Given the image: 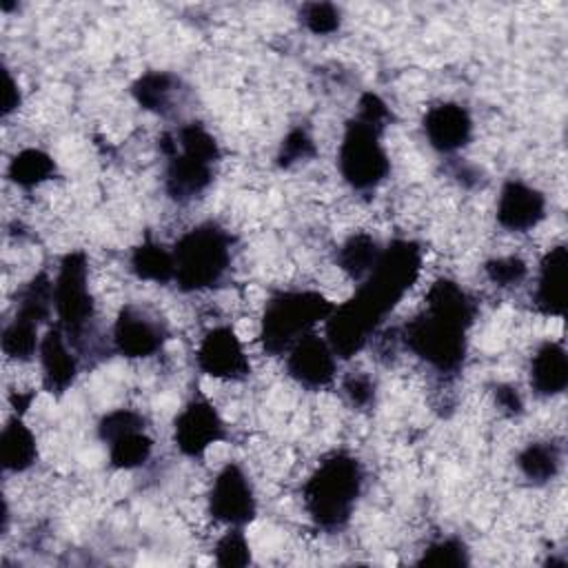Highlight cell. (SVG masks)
Segmentation results:
<instances>
[{
	"label": "cell",
	"mask_w": 568,
	"mask_h": 568,
	"mask_svg": "<svg viewBox=\"0 0 568 568\" xmlns=\"http://www.w3.org/2000/svg\"><path fill=\"white\" fill-rule=\"evenodd\" d=\"M475 304L453 280H437L426 293V311L402 328V342L439 373H455L466 357V333Z\"/></svg>",
	"instance_id": "1"
},
{
	"label": "cell",
	"mask_w": 568,
	"mask_h": 568,
	"mask_svg": "<svg viewBox=\"0 0 568 568\" xmlns=\"http://www.w3.org/2000/svg\"><path fill=\"white\" fill-rule=\"evenodd\" d=\"M364 470L357 457L348 453H331L320 462L304 484V508L315 526L324 530L342 528L362 493Z\"/></svg>",
	"instance_id": "2"
},
{
	"label": "cell",
	"mask_w": 568,
	"mask_h": 568,
	"mask_svg": "<svg viewBox=\"0 0 568 568\" xmlns=\"http://www.w3.org/2000/svg\"><path fill=\"white\" fill-rule=\"evenodd\" d=\"M166 160L164 189L175 202H189L213 182V169L220 160L215 138L202 124H184L160 140Z\"/></svg>",
	"instance_id": "3"
},
{
	"label": "cell",
	"mask_w": 568,
	"mask_h": 568,
	"mask_svg": "<svg viewBox=\"0 0 568 568\" xmlns=\"http://www.w3.org/2000/svg\"><path fill=\"white\" fill-rule=\"evenodd\" d=\"M422 271V248L410 240H393L379 251L377 262L359 282L353 300L382 324Z\"/></svg>",
	"instance_id": "4"
},
{
	"label": "cell",
	"mask_w": 568,
	"mask_h": 568,
	"mask_svg": "<svg viewBox=\"0 0 568 568\" xmlns=\"http://www.w3.org/2000/svg\"><path fill=\"white\" fill-rule=\"evenodd\" d=\"M331 304L320 291L295 288L275 293L262 313L260 342L268 355L286 353L300 337L313 333L320 322L333 313Z\"/></svg>",
	"instance_id": "5"
},
{
	"label": "cell",
	"mask_w": 568,
	"mask_h": 568,
	"mask_svg": "<svg viewBox=\"0 0 568 568\" xmlns=\"http://www.w3.org/2000/svg\"><path fill=\"white\" fill-rule=\"evenodd\" d=\"M175 284L182 291H204L217 284L231 264V237L213 222L186 231L173 246Z\"/></svg>",
	"instance_id": "6"
},
{
	"label": "cell",
	"mask_w": 568,
	"mask_h": 568,
	"mask_svg": "<svg viewBox=\"0 0 568 568\" xmlns=\"http://www.w3.org/2000/svg\"><path fill=\"white\" fill-rule=\"evenodd\" d=\"M382 129L353 118L344 126L337 151L342 178L357 191H371L382 184L390 171L388 153L382 144Z\"/></svg>",
	"instance_id": "7"
},
{
	"label": "cell",
	"mask_w": 568,
	"mask_h": 568,
	"mask_svg": "<svg viewBox=\"0 0 568 568\" xmlns=\"http://www.w3.org/2000/svg\"><path fill=\"white\" fill-rule=\"evenodd\" d=\"M53 308L58 326L64 331L69 342H75L93 320V297L89 291V266L84 253L75 251L62 257L53 282Z\"/></svg>",
	"instance_id": "8"
},
{
	"label": "cell",
	"mask_w": 568,
	"mask_h": 568,
	"mask_svg": "<svg viewBox=\"0 0 568 568\" xmlns=\"http://www.w3.org/2000/svg\"><path fill=\"white\" fill-rule=\"evenodd\" d=\"M100 439L109 446V459L115 468H138L153 450V439L144 430V417L131 408H115L98 424Z\"/></svg>",
	"instance_id": "9"
},
{
	"label": "cell",
	"mask_w": 568,
	"mask_h": 568,
	"mask_svg": "<svg viewBox=\"0 0 568 568\" xmlns=\"http://www.w3.org/2000/svg\"><path fill=\"white\" fill-rule=\"evenodd\" d=\"M257 501L253 486L237 464H226L213 479L209 493V513L226 524L242 528L255 517Z\"/></svg>",
	"instance_id": "10"
},
{
	"label": "cell",
	"mask_w": 568,
	"mask_h": 568,
	"mask_svg": "<svg viewBox=\"0 0 568 568\" xmlns=\"http://www.w3.org/2000/svg\"><path fill=\"white\" fill-rule=\"evenodd\" d=\"M166 339V328L151 311L126 304L113 324V346L122 357L142 359L155 355Z\"/></svg>",
	"instance_id": "11"
},
{
	"label": "cell",
	"mask_w": 568,
	"mask_h": 568,
	"mask_svg": "<svg viewBox=\"0 0 568 568\" xmlns=\"http://www.w3.org/2000/svg\"><path fill=\"white\" fill-rule=\"evenodd\" d=\"M224 437V422L215 406L202 397L191 399L173 422L175 448L186 457H200Z\"/></svg>",
	"instance_id": "12"
},
{
	"label": "cell",
	"mask_w": 568,
	"mask_h": 568,
	"mask_svg": "<svg viewBox=\"0 0 568 568\" xmlns=\"http://www.w3.org/2000/svg\"><path fill=\"white\" fill-rule=\"evenodd\" d=\"M195 362L202 373L229 382L244 379L251 371L244 346L229 326H215L202 337Z\"/></svg>",
	"instance_id": "13"
},
{
	"label": "cell",
	"mask_w": 568,
	"mask_h": 568,
	"mask_svg": "<svg viewBox=\"0 0 568 568\" xmlns=\"http://www.w3.org/2000/svg\"><path fill=\"white\" fill-rule=\"evenodd\" d=\"M335 359L326 337L308 333L286 351V373L304 388H324L335 379Z\"/></svg>",
	"instance_id": "14"
},
{
	"label": "cell",
	"mask_w": 568,
	"mask_h": 568,
	"mask_svg": "<svg viewBox=\"0 0 568 568\" xmlns=\"http://www.w3.org/2000/svg\"><path fill=\"white\" fill-rule=\"evenodd\" d=\"M324 324H326V342L339 359H351L353 355H357L379 326L353 300H346L344 304L335 306Z\"/></svg>",
	"instance_id": "15"
},
{
	"label": "cell",
	"mask_w": 568,
	"mask_h": 568,
	"mask_svg": "<svg viewBox=\"0 0 568 568\" xmlns=\"http://www.w3.org/2000/svg\"><path fill=\"white\" fill-rule=\"evenodd\" d=\"M546 215V197L539 189L508 180L497 197V222L501 229L513 233H526L535 229Z\"/></svg>",
	"instance_id": "16"
},
{
	"label": "cell",
	"mask_w": 568,
	"mask_h": 568,
	"mask_svg": "<svg viewBox=\"0 0 568 568\" xmlns=\"http://www.w3.org/2000/svg\"><path fill=\"white\" fill-rule=\"evenodd\" d=\"M424 135L439 153H455L464 149L473 135V118L466 106L457 102H442L426 111Z\"/></svg>",
	"instance_id": "17"
},
{
	"label": "cell",
	"mask_w": 568,
	"mask_h": 568,
	"mask_svg": "<svg viewBox=\"0 0 568 568\" xmlns=\"http://www.w3.org/2000/svg\"><path fill=\"white\" fill-rule=\"evenodd\" d=\"M40 366L44 388L49 393H64L78 375V357L69 348V337L55 324L40 339Z\"/></svg>",
	"instance_id": "18"
},
{
	"label": "cell",
	"mask_w": 568,
	"mask_h": 568,
	"mask_svg": "<svg viewBox=\"0 0 568 568\" xmlns=\"http://www.w3.org/2000/svg\"><path fill=\"white\" fill-rule=\"evenodd\" d=\"M566 268L568 251L564 244L552 246L539 262L537 284H535V308L544 315H564L566 308Z\"/></svg>",
	"instance_id": "19"
},
{
	"label": "cell",
	"mask_w": 568,
	"mask_h": 568,
	"mask_svg": "<svg viewBox=\"0 0 568 568\" xmlns=\"http://www.w3.org/2000/svg\"><path fill=\"white\" fill-rule=\"evenodd\" d=\"M530 386L537 395L552 397L568 386V355L559 342H544L530 359Z\"/></svg>",
	"instance_id": "20"
},
{
	"label": "cell",
	"mask_w": 568,
	"mask_h": 568,
	"mask_svg": "<svg viewBox=\"0 0 568 568\" xmlns=\"http://www.w3.org/2000/svg\"><path fill=\"white\" fill-rule=\"evenodd\" d=\"M38 459V444L20 415L7 419L0 433V462L9 473H24Z\"/></svg>",
	"instance_id": "21"
},
{
	"label": "cell",
	"mask_w": 568,
	"mask_h": 568,
	"mask_svg": "<svg viewBox=\"0 0 568 568\" xmlns=\"http://www.w3.org/2000/svg\"><path fill=\"white\" fill-rule=\"evenodd\" d=\"M131 271L146 282L166 284L175 280V260L173 248H166L158 242H142L131 253Z\"/></svg>",
	"instance_id": "22"
},
{
	"label": "cell",
	"mask_w": 568,
	"mask_h": 568,
	"mask_svg": "<svg viewBox=\"0 0 568 568\" xmlns=\"http://www.w3.org/2000/svg\"><path fill=\"white\" fill-rule=\"evenodd\" d=\"M379 244L373 235L368 233H353L351 237L344 240V244L337 248V266L353 277L355 282H362L373 264L379 257Z\"/></svg>",
	"instance_id": "23"
},
{
	"label": "cell",
	"mask_w": 568,
	"mask_h": 568,
	"mask_svg": "<svg viewBox=\"0 0 568 568\" xmlns=\"http://www.w3.org/2000/svg\"><path fill=\"white\" fill-rule=\"evenodd\" d=\"M53 173H55V162L42 149H22L11 158L7 169L9 180L22 189L40 186L42 182L51 180Z\"/></svg>",
	"instance_id": "24"
},
{
	"label": "cell",
	"mask_w": 568,
	"mask_h": 568,
	"mask_svg": "<svg viewBox=\"0 0 568 568\" xmlns=\"http://www.w3.org/2000/svg\"><path fill=\"white\" fill-rule=\"evenodd\" d=\"M175 87H178L175 75H171L166 71H149L133 82L131 93L142 109L155 111V113H166L171 109Z\"/></svg>",
	"instance_id": "25"
},
{
	"label": "cell",
	"mask_w": 568,
	"mask_h": 568,
	"mask_svg": "<svg viewBox=\"0 0 568 568\" xmlns=\"http://www.w3.org/2000/svg\"><path fill=\"white\" fill-rule=\"evenodd\" d=\"M521 475L535 484L555 479L561 466V453L552 442H530L517 457Z\"/></svg>",
	"instance_id": "26"
},
{
	"label": "cell",
	"mask_w": 568,
	"mask_h": 568,
	"mask_svg": "<svg viewBox=\"0 0 568 568\" xmlns=\"http://www.w3.org/2000/svg\"><path fill=\"white\" fill-rule=\"evenodd\" d=\"M38 326L40 324L31 322V320L13 315V320L2 331L4 355H9L11 359H18V362L31 359L38 353L40 339H42V337H38Z\"/></svg>",
	"instance_id": "27"
},
{
	"label": "cell",
	"mask_w": 568,
	"mask_h": 568,
	"mask_svg": "<svg viewBox=\"0 0 568 568\" xmlns=\"http://www.w3.org/2000/svg\"><path fill=\"white\" fill-rule=\"evenodd\" d=\"M419 566H466L468 564V550L462 539L457 537H444L433 544H428L422 550V557L417 559Z\"/></svg>",
	"instance_id": "28"
},
{
	"label": "cell",
	"mask_w": 568,
	"mask_h": 568,
	"mask_svg": "<svg viewBox=\"0 0 568 568\" xmlns=\"http://www.w3.org/2000/svg\"><path fill=\"white\" fill-rule=\"evenodd\" d=\"M215 564L224 568H242L251 564V546L242 532V528L231 526L215 544Z\"/></svg>",
	"instance_id": "29"
},
{
	"label": "cell",
	"mask_w": 568,
	"mask_h": 568,
	"mask_svg": "<svg viewBox=\"0 0 568 568\" xmlns=\"http://www.w3.org/2000/svg\"><path fill=\"white\" fill-rule=\"evenodd\" d=\"M300 20L304 27L315 36H328L335 33L342 24V13L331 2H308L300 11Z\"/></svg>",
	"instance_id": "30"
},
{
	"label": "cell",
	"mask_w": 568,
	"mask_h": 568,
	"mask_svg": "<svg viewBox=\"0 0 568 568\" xmlns=\"http://www.w3.org/2000/svg\"><path fill=\"white\" fill-rule=\"evenodd\" d=\"M484 273L495 286L506 288V286H517L519 282H524L528 275V266L517 255H504V257L488 260L484 264Z\"/></svg>",
	"instance_id": "31"
},
{
	"label": "cell",
	"mask_w": 568,
	"mask_h": 568,
	"mask_svg": "<svg viewBox=\"0 0 568 568\" xmlns=\"http://www.w3.org/2000/svg\"><path fill=\"white\" fill-rule=\"evenodd\" d=\"M313 155H315L313 138L306 133V129L297 126V129H291L286 133V138L282 140L280 153H277V164L280 166H293V164L304 162Z\"/></svg>",
	"instance_id": "32"
},
{
	"label": "cell",
	"mask_w": 568,
	"mask_h": 568,
	"mask_svg": "<svg viewBox=\"0 0 568 568\" xmlns=\"http://www.w3.org/2000/svg\"><path fill=\"white\" fill-rule=\"evenodd\" d=\"M355 118H359L362 122H366V124H373V126H377V129H386L388 126V122H390V109L386 106V102L377 95V93H373V91H366V93H362V98H359V104H357V115Z\"/></svg>",
	"instance_id": "33"
},
{
	"label": "cell",
	"mask_w": 568,
	"mask_h": 568,
	"mask_svg": "<svg viewBox=\"0 0 568 568\" xmlns=\"http://www.w3.org/2000/svg\"><path fill=\"white\" fill-rule=\"evenodd\" d=\"M344 393L353 406H368L375 399V382L364 373H353L344 379Z\"/></svg>",
	"instance_id": "34"
},
{
	"label": "cell",
	"mask_w": 568,
	"mask_h": 568,
	"mask_svg": "<svg viewBox=\"0 0 568 568\" xmlns=\"http://www.w3.org/2000/svg\"><path fill=\"white\" fill-rule=\"evenodd\" d=\"M495 402L506 415H519L524 410V399H521L519 390L510 384L495 386Z\"/></svg>",
	"instance_id": "35"
},
{
	"label": "cell",
	"mask_w": 568,
	"mask_h": 568,
	"mask_svg": "<svg viewBox=\"0 0 568 568\" xmlns=\"http://www.w3.org/2000/svg\"><path fill=\"white\" fill-rule=\"evenodd\" d=\"M20 106V89L18 82L13 80V75L4 69V89H2V115L7 118L9 113H13Z\"/></svg>",
	"instance_id": "36"
}]
</instances>
